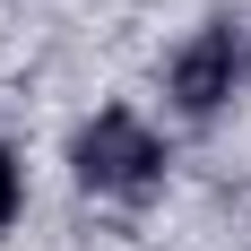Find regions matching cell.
I'll use <instances>...</instances> for the list:
<instances>
[{
	"label": "cell",
	"instance_id": "7a4b0ae2",
	"mask_svg": "<svg viewBox=\"0 0 251 251\" xmlns=\"http://www.w3.org/2000/svg\"><path fill=\"white\" fill-rule=\"evenodd\" d=\"M243 78H251V26H243V18H208L200 35L174 52L165 87H174L182 113H217V104H226Z\"/></svg>",
	"mask_w": 251,
	"mask_h": 251
},
{
	"label": "cell",
	"instance_id": "6da1fadb",
	"mask_svg": "<svg viewBox=\"0 0 251 251\" xmlns=\"http://www.w3.org/2000/svg\"><path fill=\"white\" fill-rule=\"evenodd\" d=\"M70 165H78V182L87 191H104V200H139L156 174H165V139H156L139 113H96V122L78 130V148H70Z\"/></svg>",
	"mask_w": 251,
	"mask_h": 251
},
{
	"label": "cell",
	"instance_id": "3957f363",
	"mask_svg": "<svg viewBox=\"0 0 251 251\" xmlns=\"http://www.w3.org/2000/svg\"><path fill=\"white\" fill-rule=\"evenodd\" d=\"M18 200H26V182H18V156L0 148V226H9V217H18Z\"/></svg>",
	"mask_w": 251,
	"mask_h": 251
}]
</instances>
